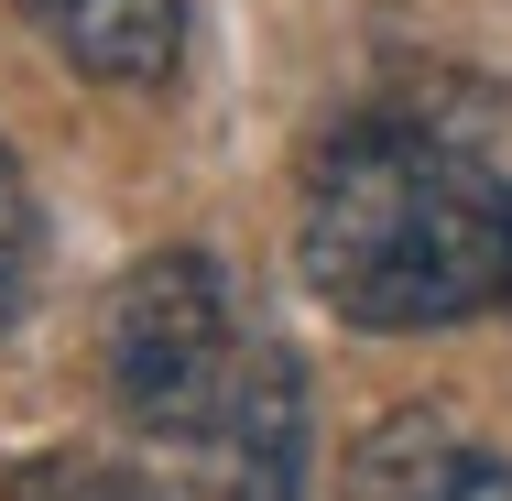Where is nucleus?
<instances>
[{
	"mask_svg": "<svg viewBox=\"0 0 512 501\" xmlns=\"http://www.w3.org/2000/svg\"><path fill=\"white\" fill-rule=\"evenodd\" d=\"M295 273L360 338H425L512 305V175L436 120H349L306 164Z\"/></svg>",
	"mask_w": 512,
	"mask_h": 501,
	"instance_id": "obj_1",
	"label": "nucleus"
},
{
	"mask_svg": "<svg viewBox=\"0 0 512 501\" xmlns=\"http://www.w3.org/2000/svg\"><path fill=\"white\" fill-rule=\"evenodd\" d=\"M240 327H229V284L207 251H142L120 284H109V316H99V371H109V403L186 447L207 414L229 403L240 382Z\"/></svg>",
	"mask_w": 512,
	"mask_h": 501,
	"instance_id": "obj_2",
	"label": "nucleus"
},
{
	"mask_svg": "<svg viewBox=\"0 0 512 501\" xmlns=\"http://www.w3.org/2000/svg\"><path fill=\"white\" fill-rule=\"evenodd\" d=\"M186 501H306V371L251 338L229 403L186 436Z\"/></svg>",
	"mask_w": 512,
	"mask_h": 501,
	"instance_id": "obj_3",
	"label": "nucleus"
},
{
	"mask_svg": "<svg viewBox=\"0 0 512 501\" xmlns=\"http://www.w3.org/2000/svg\"><path fill=\"white\" fill-rule=\"evenodd\" d=\"M88 88H164L186 55V0H11Z\"/></svg>",
	"mask_w": 512,
	"mask_h": 501,
	"instance_id": "obj_4",
	"label": "nucleus"
},
{
	"mask_svg": "<svg viewBox=\"0 0 512 501\" xmlns=\"http://www.w3.org/2000/svg\"><path fill=\"white\" fill-rule=\"evenodd\" d=\"M360 501H512V458H491L436 403H414L360 447Z\"/></svg>",
	"mask_w": 512,
	"mask_h": 501,
	"instance_id": "obj_5",
	"label": "nucleus"
},
{
	"mask_svg": "<svg viewBox=\"0 0 512 501\" xmlns=\"http://www.w3.org/2000/svg\"><path fill=\"white\" fill-rule=\"evenodd\" d=\"M11 501H164L153 480H131L120 458H88V447H44L11 469Z\"/></svg>",
	"mask_w": 512,
	"mask_h": 501,
	"instance_id": "obj_6",
	"label": "nucleus"
},
{
	"mask_svg": "<svg viewBox=\"0 0 512 501\" xmlns=\"http://www.w3.org/2000/svg\"><path fill=\"white\" fill-rule=\"evenodd\" d=\"M33 273H44V218H33V186H22V153L0 142V327H22Z\"/></svg>",
	"mask_w": 512,
	"mask_h": 501,
	"instance_id": "obj_7",
	"label": "nucleus"
}]
</instances>
